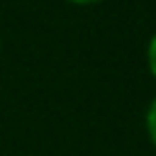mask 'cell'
<instances>
[{
	"mask_svg": "<svg viewBox=\"0 0 156 156\" xmlns=\"http://www.w3.org/2000/svg\"><path fill=\"white\" fill-rule=\"evenodd\" d=\"M149 132H151V139L156 141V100H154V105L149 110Z\"/></svg>",
	"mask_w": 156,
	"mask_h": 156,
	"instance_id": "obj_1",
	"label": "cell"
},
{
	"mask_svg": "<svg viewBox=\"0 0 156 156\" xmlns=\"http://www.w3.org/2000/svg\"><path fill=\"white\" fill-rule=\"evenodd\" d=\"M149 66H151V71H154V76H156V37H154L151 44H149Z\"/></svg>",
	"mask_w": 156,
	"mask_h": 156,
	"instance_id": "obj_2",
	"label": "cell"
},
{
	"mask_svg": "<svg viewBox=\"0 0 156 156\" xmlns=\"http://www.w3.org/2000/svg\"><path fill=\"white\" fill-rule=\"evenodd\" d=\"M73 2H95V0H73Z\"/></svg>",
	"mask_w": 156,
	"mask_h": 156,
	"instance_id": "obj_3",
	"label": "cell"
}]
</instances>
